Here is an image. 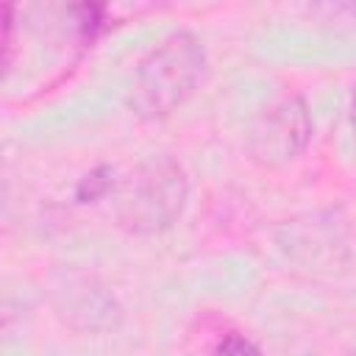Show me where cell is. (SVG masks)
I'll use <instances>...</instances> for the list:
<instances>
[{
	"label": "cell",
	"instance_id": "5",
	"mask_svg": "<svg viewBox=\"0 0 356 356\" xmlns=\"http://www.w3.org/2000/svg\"><path fill=\"white\" fill-rule=\"evenodd\" d=\"M278 245L286 256L303 264L328 267L337 264V253H345V228L334 220V214H306L286 220L278 231Z\"/></svg>",
	"mask_w": 356,
	"mask_h": 356
},
{
	"label": "cell",
	"instance_id": "4",
	"mask_svg": "<svg viewBox=\"0 0 356 356\" xmlns=\"http://www.w3.org/2000/svg\"><path fill=\"white\" fill-rule=\"evenodd\" d=\"M312 134L314 120L306 97L284 95L253 120L245 139V150L259 167L275 170L295 161L312 142Z\"/></svg>",
	"mask_w": 356,
	"mask_h": 356
},
{
	"label": "cell",
	"instance_id": "8",
	"mask_svg": "<svg viewBox=\"0 0 356 356\" xmlns=\"http://www.w3.org/2000/svg\"><path fill=\"white\" fill-rule=\"evenodd\" d=\"M350 122L356 128V89H353V97H350Z\"/></svg>",
	"mask_w": 356,
	"mask_h": 356
},
{
	"label": "cell",
	"instance_id": "3",
	"mask_svg": "<svg viewBox=\"0 0 356 356\" xmlns=\"http://www.w3.org/2000/svg\"><path fill=\"white\" fill-rule=\"evenodd\" d=\"M47 298L56 314L75 331L108 334L122 323V306L114 292L95 273L75 264L47 273Z\"/></svg>",
	"mask_w": 356,
	"mask_h": 356
},
{
	"label": "cell",
	"instance_id": "7",
	"mask_svg": "<svg viewBox=\"0 0 356 356\" xmlns=\"http://www.w3.org/2000/svg\"><path fill=\"white\" fill-rule=\"evenodd\" d=\"M211 356H261V350H259V345H256L253 339H248L245 334L231 331V334H225V337L214 345Z\"/></svg>",
	"mask_w": 356,
	"mask_h": 356
},
{
	"label": "cell",
	"instance_id": "2",
	"mask_svg": "<svg viewBox=\"0 0 356 356\" xmlns=\"http://www.w3.org/2000/svg\"><path fill=\"white\" fill-rule=\"evenodd\" d=\"M189 197V178L178 159L159 153L134 167L117 186V222L139 236L175 225Z\"/></svg>",
	"mask_w": 356,
	"mask_h": 356
},
{
	"label": "cell",
	"instance_id": "6",
	"mask_svg": "<svg viewBox=\"0 0 356 356\" xmlns=\"http://www.w3.org/2000/svg\"><path fill=\"white\" fill-rule=\"evenodd\" d=\"M114 186H120V184L114 181V167L97 164L95 170H89V172L78 181V186H75V200H78V203H95V200L106 197Z\"/></svg>",
	"mask_w": 356,
	"mask_h": 356
},
{
	"label": "cell",
	"instance_id": "1",
	"mask_svg": "<svg viewBox=\"0 0 356 356\" xmlns=\"http://www.w3.org/2000/svg\"><path fill=\"white\" fill-rule=\"evenodd\" d=\"M206 72V50L192 31H172L136 64L128 106L142 120L172 114L197 89Z\"/></svg>",
	"mask_w": 356,
	"mask_h": 356
}]
</instances>
